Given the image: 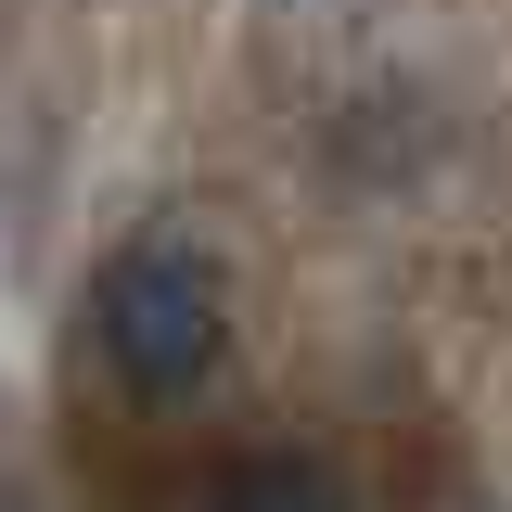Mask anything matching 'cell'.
<instances>
[{
	"label": "cell",
	"mask_w": 512,
	"mask_h": 512,
	"mask_svg": "<svg viewBox=\"0 0 512 512\" xmlns=\"http://www.w3.org/2000/svg\"><path fill=\"white\" fill-rule=\"evenodd\" d=\"M90 320H103V359H116L141 397H180V384H205V359H218L231 295H218V269L192 244H128V256H103Z\"/></svg>",
	"instance_id": "6da1fadb"
},
{
	"label": "cell",
	"mask_w": 512,
	"mask_h": 512,
	"mask_svg": "<svg viewBox=\"0 0 512 512\" xmlns=\"http://www.w3.org/2000/svg\"><path fill=\"white\" fill-rule=\"evenodd\" d=\"M180 512H346V487L295 461V448H256V461H218V474H192Z\"/></svg>",
	"instance_id": "7a4b0ae2"
}]
</instances>
